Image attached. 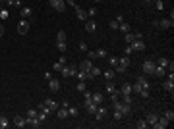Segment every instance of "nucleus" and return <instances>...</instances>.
I'll list each match as a JSON object with an SVG mask.
<instances>
[{
  "label": "nucleus",
  "instance_id": "39",
  "mask_svg": "<svg viewBox=\"0 0 174 129\" xmlns=\"http://www.w3.org/2000/svg\"><path fill=\"white\" fill-rule=\"evenodd\" d=\"M56 48H58V50L62 52V54H64V52H66V48H68V46H66V42H56Z\"/></svg>",
  "mask_w": 174,
  "mask_h": 129
},
{
  "label": "nucleus",
  "instance_id": "38",
  "mask_svg": "<svg viewBox=\"0 0 174 129\" xmlns=\"http://www.w3.org/2000/svg\"><path fill=\"white\" fill-rule=\"evenodd\" d=\"M165 118L170 121V123H172V120H174V112H172V110H166V112H165Z\"/></svg>",
  "mask_w": 174,
  "mask_h": 129
},
{
  "label": "nucleus",
  "instance_id": "53",
  "mask_svg": "<svg viewBox=\"0 0 174 129\" xmlns=\"http://www.w3.org/2000/svg\"><path fill=\"white\" fill-rule=\"evenodd\" d=\"M135 35V39H139V41H143V33L141 31H138V33H133Z\"/></svg>",
  "mask_w": 174,
  "mask_h": 129
},
{
  "label": "nucleus",
  "instance_id": "36",
  "mask_svg": "<svg viewBox=\"0 0 174 129\" xmlns=\"http://www.w3.org/2000/svg\"><path fill=\"white\" fill-rule=\"evenodd\" d=\"M95 56H97V58H105V56H106V50H105V48H97V50H95Z\"/></svg>",
  "mask_w": 174,
  "mask_h": 129
},
{
  "label": "nucleus",
  "instance_id": "11",
  "mask_svg": "<svg viewBox=\"0 0 174 129\" xmlns=\"http://www.w3.org/2000/svg\"><path fill=\"white\" fill-rule=\"evenodd\" d=\"M165 89H166V91H170V92L174 91V73H172V71H170L168 79L165 81Z\"/></svg>",
  "mask_w": 174,
  "mask_h": 129
},
{
  "label": "nucleus",
  "instance_id": "40",
  "mask_svg": "<svg viewBox=\"0 0 174 129\" xmlns=\"http://www.w3.org/2000/svg\"><path fill=\"white\" fill-rule=\"evenodd\" d=\"M135 127H138V129H145V127H147V121H145V120L135 121Z\"/></svg>",
  "mask_w": 174,
  "mask_h": 129
},
{
  "label": "nucleus",
  "instance_id": "52",
  "mask_svg": "<svg viewBox=\"0 0 174 129\" xmlns=\"http://www.w3.org/2000/svg\"><path fill=\"white\" fill-rule=\"evenodd\" d=\"M165 8V4H163V0H157V10H163Z\"/></svg>",
  "mask_w": 174,
  "mask_h": 129
},
{
  "label": "nucleus",
  "instance_id": "22",
  "mask_svg": "<svg viewBox=\"0 0 174 129\" xmlns=\"http://www.w3.org/2000/svg\"><path fill=\"white\" fill-rule=\"evenodd\" d=\"M165 73H166V69L155 64V69H153V75H157V77H165Z\"/></svg>",
  "mask_w": 174,
  "mask_h": 129
},
{
  "label": "nucleus",
  "instance_id": "15",
  "mask_svg": "<svg viewBox=\"0 0 174 129\" xmlns=\"http://www.w3.org/2000/svg\"><path fill=\"white\" fill-rule=\"evenodd\" d=\"M91 68H93V64H91V60H89V58L79 62V69H81V71H89Z\"/></svg>",
  "mask_w": 174,
  "mask_h": 129
},
{
  "label": "nucleus",
  "instance_id": "43",
  "mask_svg": "<svg viewBox=\"0 0 174 129\" xmlns=\"http://www.w3.org/2000/svg\"><path fill=\"white\" fill-rule=\"evenodd\" d=\"M95 110H97V104H95V102H91V104L87 106V112H89V114H95Z\"/></svg>",
  "mask_w": 174,
  "mask_h": 129
},
{
  "label": "nucleus",
  "instance_id": "32",
  "mask_svg": "<svg viewBox=\"0 0 174 129\" xmlns=\"http://www.w3.org/2000/svg\"><path fill=\"white\" fill-rule=\"evenodd\" d=\"M37 114H39V112H37L35 108H29V110H27V116H25V120H31V118H37Z\"/></svg>",
  "mask_w": 174,
  "mask_h": 129
},
{
  "label": "nucleus",
  "instance_id": "24",
  "mask_svg": "<svg viewBox=\"0 0 174 129\" xmlns=\"http://www.w3.org/2000/svg\"><path fill=\"white\" fill-rule=\"evenodd\" d=\"M114 73H116V71H114L112 68H108V69H105V71H103V75L106 77V81H112V79H114Z\"/></svg>",
  "mask_w": 174,
  "mask_h": 129
},
{
  "label": "nucleus",
  "instance_id": "51",
  "mask_svg": "<svg viewBox=\"0 0 174 129\" xmlns=\"http://www.w3.org/2000/svg\"><path fill=\"white\" fill-rule=\"evenodd\" d=\"M87 16H91V18H93V16H97V10L95 8H89V10H87Z\"/></svg>",
  "mask_w": 174,
  "mask_h": 129
},
{
  "label": "nucleus",
  "instance_id": "29",
  "mask_svg": "<svg viewBox=\"0 0 174 129\" xmlns=\"http://www.w3.org/2000/svg\"><path fill=\"white\" fill-rule=\"evenodd\" d=\"M118 31H122V33H130V31H132V27H130L126 21H122V23L118 25Z\"/></svg>",
  "mask_w": 174,
  "mask_h": 129
},
{
  "label": "nucleus",
  "instance_id": "35",
  "mask_svg": "<svg viewBox=\"0 0 174 129\" xmlns=\"http://www.w3.org/2000/svg\"><path fill=\"white\" fill-rule=\"evenodd\" d=\"M76 75H78V81H87V71H81V69H79Z\"/></svg>",
  "mask_w": 174,
  "mask_h": 129
},
{
  "label": "nucleus",
  "instance_id": "19",
  "mask_svg": "<svg viewBox=\"0 0 174 129\" xmlns=\"http://www.w3.org/2000/svg\"><path fill=\"white\" fill-rule=\"evenodd\" d=\"M138 83L141 85V91H151V85H149V81L145 77H138Z\"/></svg>",
  "mask_w": 174,
  "mask_h": 129
},
{
  "label": "nucleus",
  "instance_id": "49",
  "mask_svg": "<svg viewBox=\"0 0 174 129\" xmlns=\"http://www.w3.org/2000/svg\"><path fill=\"white\" fill-rule=\"evenodd\" d=\"M108 25H110V29H118V25H120V23L116 21V19H112V21H110Z\"/></svg>",
  "mask_w": 174,
  "mask_h": 129
},
{
  "label": "nucleus",
  "instance_id": "46",
  "mask_svg": "<svg viewBox=\"0 0 174 129\" xmlns=\"http://www.w3.org/2000/svg\"><path fill=\"white\" fill-rule=\"evenodd\" d=\"M68 116H78V108H70L68 106Z\"/></svg>",
  "mask_w": 174,
  "mask_h": 129
},
{
  "label": "nucleus",
  "instance_id": "47",
  "mask_svg": "<svg viewBox=\"0 0 174 129\" xmlns=\"http://www.w3.org/2000/svg\"><path fill=\"white\" fill-rule=\"evenodd\" d=\"M132 46H124V56H130V54H132Z\"/></svg>",
  "mask_w": 174,
  "mask_h": 129
},
{
  "label": "nucleus",
  "instance_id": "27",
  "mask_svg": "<svg viewBox=\"0 0 174 129\" xmlns=\"http://www.w3.org/2000/svg\"><path fill=\"white\" fill-rule=\"evenodd\" d=\"M27 125H31V127H41V120L39 118H31V120H27Z\"/></svg>",
  "mask_w": 174,
  "mask_h": 129
},
{
  "label": "nucleus",
  "instance_id": "5",
  "mask_svg": "<svg viewBox=\"0 0 174 129\" xmlns=\"http://www.w3.org/2000/svg\"><path fill=\"white\" fill-rule=\"evenodd\" d=\"M29 27H31V25H29V19H21V21L18 23V33L19 35H25V33L29 31Z\"/></svg>",
  "mask_w": 174,
  "mask_h": 129
},
{
  "label": "nucleus",
  "instance_id": "21",
  "mask_svg": "<svg viewBox=\"0 0 174 129\" xmlns=\"http://www.w3.org/2000/svg\"><path fill=\"white\" fill-rule=\"evenodd\" d=\"M19 14H21V18H23V19H29V18H31V14H33V12H31V8H29V6H23Z\"/></svg>",
  "mask_w": 174,
  "mask_h": 129
},
{
  "label": "nucleus",
  "instance_id": "4",
  "mask_svg": "<svg viewBox=\"0 0 174 129\" xmlns=\"http://www.w3.org/2000/svg\"><path fill=\"white\" fill-rule=\"evenodd\" d=\"M48 4H51L56 12H64L66 10V0H48Z\"/></svg>",
  "mask_w": 174,
  "mask_h": 129
},
{
  "label": "nucleus",
  "instance_id": "12",
  "mask_svg": "<svg viewBox=\"0 0 174 129\" xmlns=\"http://www.w3.org/2000/svg\"><path fill=\"white\" fill-rule=\"evenodd\" d=\"M130 46H132V50H138V52L145 50V44H143V41H139V39H135V41H133Z\"/></svg>",
  "mask_w": 174,
  "mask_h": 129
},
{
  "label": "nucleus",
  "instance_id": "57",
  "mask_svg": "<svg viewBox=\"0 0 174 129\" xmlns=\"http://www.w3.org/2000/svg\"><path fill=\"white\" fill-rule=\"evenodd\" d=\"M2 35H4V27H2V25H0V37H2Z\"/></svg>",
  "mask_w": 174,
  "mask_h": 129
},
{
  "label": "nucleus",
  "instance_id": "7",
  "mask_svg": "<svg viewBox=\"0 0 174 129\" xmlns=\"http://www.w3.org/2000/svg\"><path fill=\"white\" fill-rule=\"evenodd\" d=\"M145 121H147V125H151V127L155 129L157 121H159V116H157L155 112H149V114H147V118H145Z\"/></svg>",
  "mask_w": 174,
  "mask_h": 129
},
{
  "label": "nucleus",
  "instance_id": "34",
  "mask_svg": "<svg viewBox=\"0 0 174 129\" xmlns=\"http://www.w3.org/2000/svg\"><path fill=\"white\" fill-rule=\"evenodd\" d=\"M114 91H116L114 83H112V81H106V92H108V94H112Z\"/></svg>",
  "mask_w": 174,
  "mask_h": 129
},
{
  "label": "nucleus",
  "instance_id": "50",
  "mask_svg": "<svg viewBox=\"0 0 174 129\" xmlns=\"http://www.w3.org/2000/svg\"><path fill=\"white\" fill-rule=\"evenodd\" d=\"M79 50H83V52L89 50V48H87V42H79Z\"/></svg>",
  "mask_w": 174,
  "mask_h": 129
},
{
  "label": "nucleus",
  "instance_id": "56",
  "mask_svg": "<svg viewBox=\"0 0 174 129\" xmlns=\"http://www.w3.org/2000/svg\"><path fill=\"white\" fill-rule=\"evenodd\" d=\"M166 69H170V71H172V69H174V62H168V66H166Z\"/></svg>",
  "mask_w": 174,
  "mask_h": 129
},
{
  "label": "nucleus",
  "instance_id": "48",
  "mask_svg": "<svg viewBox=\"0 0 174 129\" xmlns=\"http://www.w3.org/2000/svg\"><path fill=\"white\" fill-rule=\"evenodd\" d=\"M87 58H89V60H95L97 56H95V50H87Z\"/></svg>",
  "mask_w": 174,
  "mask_h": 129
},
{
  "label": "nucleus",
  "instance_id": "45",
  "mask_svg": "<svg viewBox=\"0 0 174 129\" xmlns=\"http://www.w3.org/2000/svg\"><path fill=\"white\" fill-rule=\"evenodd\" d=\"M8 18H10L8 10H4V8H2V12H0V19H8Z\"/></svg>",
  "mask_w": 174,
  "mask_h": 129
},
{
  "label": "nucleus",
  "instance_id": "14",
  "mask_svg": "<svg viewBox=\"0 0 174 129\" xmlns=\"http://www.w3.org/2000/svg\"><path fill=\"white\" fill-rule=\"evenodd\" d=\"M85 31L87 33H95L97 31V23L93 21V19H87L85 21Z\"/></svg>",
  "mask_w": 174,
  "mask_h": 129
},
{
  "label": "nucleus",
  "instance_id": "31",
  "mask_svg": "<svg viewBox=\"0 0 174 129\" xmlns=\"http://www.w3.org/2000/svg\"><path fill=\"white\" fill-rule=\"evenodd\" d=\"M124 39H126L128 44H132V42L135 41V35H133V33H124Z\"/></svg>",
  "mask_w": 174,
  "mask_h": 129
},
{
  "label": "nucleus",
  "instance_id": "1",
  "mask_svg": "<svg viewBox=\"0 0 174 129\" xmlns=\"http://www.w3.org/2000/svg\"><path fill=\"white\" fill-rule=\"evenodd\" d=\"M60 73H62V77H73V75L78 73V69H76L73 64H68V66H64V68L60 69Z\"/></svg>",
  "mask_w": 174,
  "mask_h": 129
},
{
  "label": "nucleus",
  "instance_id": "33",
  "mask_svg": "<svg viewBox=\"0 0 174 129\" xmlns=\"http://www.w3.org/2000/svg\"><path fill=\"white\" fill-rule=\"evenodd\" d=\"M112 118H114L116 121H120V120H122V118H124V114H122V112L118 110V108H114V112H112Z\"/></svg>",
  "mask_w": 174,
  "mask_h": 129
},
{
  "label": "nucleus",
  "instance_id": "2",
  "mask_svg": "<svg viewBox=\"0 0 174 129\" xmlns=\"http://www.w3.org/2000/svg\"><path fill=\"white\" fill-rule=\"evenodd\" d=\"M141 69H143V73H145V75H153V69H155V62H153L151 58H147V60L143 62Z\"/></svg>",
  "mask_w": 174,
  "mask_h": 129
},
{
  "label": "nucleus",
  "instance_id": "23",
  "mask_svg": "<svg viewBox=\"0 0 174 129\" xmlns=\"http://www.w3.org/2000/svg\"><path fill=\"white\" fill-rule=\"evenodd\" d=\"M56 116H58L60 120H64V118H68V108H64V106H58V110H56Z\"/></svg>",
  "mask_w": 174,
  "mask_h": 129
},
{
  "label": "nucleus",
  "instance_id": "3",
  "mask_svg": "<svg viewBox=\"0 0 174 129\" xmlns=\"http://www.w3.org/2000/svg\"><path fill=\"white\" fill-rule=\"evenodd\" d=\"M130 56H122V58H118V66H116V71H126L130 66Z\"/></svg>",
  "mask_w": 174,
  "mask_h": 129
},
{
  "label": "nucleus",
  "instance_id": "37",
  "mask_svg": "<svg viewBox=\"0 0 174 129\" xmlns=\"http://www.w3.org/2000/svg\"><path fill=\"white\" fill-rule=\"evenodd\" d=\"M157 66H160V68L166 69V66H168V60H166V58H159V60H157Z\"/></svg>",
  "mask_w": 174,
  "mask_h": 129
},
{
  "label": "nucleus",
  "instance_id": "26",
  "mask_svg": "<svg viewBox=\"0 0 174 129\" xmlns=\"http://www.w3.org/2000/svg\"><path fill=\"white\" fill-rule=\"evenodd\" d=\"M172 27V21L170 19H160L159 21V29H170Z\"/></svg>",
  "mask_w": 174,
  "mask_h": 129
},
{
  "label": "nucleus",
  "instance_id": "60",
  "mask_svg": "<svg viewBox=\"0 0 174 129\" xmlns=\"http://www.w3.org/2000/svg\"><path fill=\"white\" fill-rule=\"evenodd\" d=\"M0 2H8V0H0Z\"/></svg>",
  "mask_w": 174,
  "mask_h": 129
},
{
  "label": "nucleus",
  "instance_id": "30",
  "mask_svg": "<svg viewBox=\"0 0 174 129\" xmlns=\"http://www.w3.org/2000/svg\"><path fill=\"white\" fill-rule=\"evenodd\" d=\"M56 42H66V31H58L56 33Z\"/></svg>",
  "mask_w": 174,
  "mask_h": 129
},
{
  "label": "nucleus",
  "instance_id": "44",
  "mask_svg": "<svg viewBox=\"0 0 174 129\" xmlns=\"http://www.w3.org/2000/svg\"><path fill=\"white\" fill-rule=\"evenodd\" d=\"M76 89H78V92H83L85 91V83H83V81H78V87Z\"/></svg>",
  "mask_w": 174,
  "mask_h": 129
},
{
  "label": "nucleus",
  "instance_id": "6",
  "mask_svg": "<svg viewBox=\"0 0 174 129\" xmlns=\"http://www.w3.org/2000/svg\"><path fill=\"white\" fill-rule=\"evenodd\" d=\"M97 118V120H105L106 116H108V110H106V108H103L101 104H99V106H97V110H95V114H93Z\"/></svg>",
  "mask_w": 174,
  "mask_h": 129
},
{
  "label": "nucleus",
  "instance_id": "59",
  "mask_svg": "<svg viewBox=\"0 0 174 129\" xmlns=\"http://www.w3.org/2000/svg\"><path fill=\"white\" fill-rule=\"evenodd\" d=\"M0 12H2V2H0Z\"/></svg>",
  "mask_w": 174,
  "mask_h": 129
},
{
  "label": "nucleus",
  "instance_id": "17",
  "mask_svg": "<svg viewBox=\"0 0 174 129\" xmlns=\"http://www.w3.org/2000/svg\"><path fill=\"white\" fill-rule=\"evenodd\" d=\"M48 89H51L52 92H56V91H58V89H60V81H58V79H56V77H52L51 81H48Z\"/></svg>",
  "mask_w": 174,
  "mask_h": 129
},
{
  "label": "nucleus",
  "instance_id": "28",
  "mask_svg": "<svg viewBox=\"0 0 174 129\" xmlns=\"http://www.w3.org/2000/svg\"><path fill=\"white\" fill-rule=\"evenodd\" d=\"M6 127H10V120L6 116H0V129H6Z\"/></svg>",
  "mask_w": 174,
  "mask_h": 129
},
{
  "label": "nucleus",
  "instance_id": "55",
  "mask_svg": "<svg viewBox=\"0 0 174 129\" xmlns=\"http://www.w3.org/2000/svg\"><path fill=\"white\" fill-rule=\"evenodd\" d=\"M114 19H116V21H118V23H122V21H124V16H116Z\"/></svg>",
  "mask_w": 174,
  "mask_h": 129
},
{
  "label": "nucleus",
  "instance_id": "58",
  "mask_svg": "<svg viewBox=\"0 0 174 129\" xmlns=\"http://www.w3.org/2000/svg\"><path fill=\"white\" fill-rule=\"evenodd\" d=\"M141 2H145V4H149V2H153V0H141Z\"/></svg>",
  "mask_w": 174,
  "mask_h": 129
},
{
  "label": "nucleus",
  "instance_id": "9",
  "mask_svg": "<svg viewBox=\"0 0 174 129\" xmlns=\"http://www.w3.org/2000/svg\"><path fill=\"white\" fill-rule=\"evenodd\" d=\"M66 64H68V60H66V58H64V54H62V58H60L58 62H54V64H52V69H54V71H60V69L64 68Z\"/></svg>",
  "mask_w": 174,
  "mask_h": 129
},
{
  "label": "nucleus",
  "instance_id": "13",
  "mask_svg": "<svg viewBox=\"0 0 174 129\" xmlns=\"http://www.w3.org/2000/svg\"><path fill=\"white\" fill-rule=\"evenodd\" d=\"M91 100L99 106V104H103V100H105V94H103V92H93V94H91Z\"/></svg>",
  "mask_w": 174,
  "mask_h": 129
},
{
  "label": "nucleus",
  "instance_id": "10",
  "mask_svg": "<svg viewBox=\"0 0 174 129\" xmlns=\"http://www.w3.org/2000/svg\"><path fill=\"white\" fill-rule=\"evenodd\" d=\"M103 71H101V68H97V66H93L89 71H87V79H93V77H99Z\"/></svg>",
  "mask_w": 174,
  "mask_h": 129
},
{
  "label": "nucleus",
  "instance_id": "8",
  "mask_svg": "<svg viewBox=\"0 0 174 129\" xmlns=\"http://www.w3.org/2000/svg\"><path fill=\"white\" fill-rule=\"evenodd\" d=\"M45 106L48 108L51 112H56V110H58V106H60V104H58L56 100H52V98H46V100H45Z\"/></svg>",
  "mask_w": 174,
  "mask_h": 129
},
{
  "label": "nucleus",
  "instance_id": "54",
  "mask_svg": "<svg viewBox=\"0 0 174 129\" xmlns=\"http://www.w3.org/2000/svg\"><path fill=\"white\" fill-rule=\"evenodd\" d=\"M45 79H46V81H51V79H52V73H51V71H46V73H45Z\"/></svg>",
  "mask_w": 174,
  "mask_h": 129
},
{
  "label": "nucleus",
  "instance_id": "42",
  "mask_svg": "<svg viewBox=\"0 0 174 129\" xmlns=\"http://www.w3.org/2000/svg\"><path fill=\"white\" fill-rule=\"evenodd\" d=\"M132 92H141V85H139L138 81H135V83L132 85Z\"/></svg>",
  "mask_w": 174,
  "mask_h": 129
},
{
  "label": "nucleus",
  "instance_id": "41",
  "mask_svg": "<svg viewBox=\"0 0 174 129\" xmlns=\"http://www.w3.org/2000/svg\"><path fill=\"white\" fill-rule=\"evenodd\" d=\"M108 64H110V68H116V66H118V58H116V56L108 58Z\"/></svg>",
  "mask_w": 174,
  "mask_h": 129
},
{
  "label": "nucleus",
  "instance_id": "18",
  "mask_svg": "<svg viewBox=\"0 0 174 129\" xmlns=\"http://www.w3.org/2000/svg\"><path fill=\"white\" fill-rule=\"evenodd\" d=\"M14 125H16V127H25V125H27V120L21 118V116H16V118H14Z\"/></svg>",
  "mask_w": 174,
  "mask_h": 129
},
{
  "label": "nucleus",
  "instance_id": "25",
  "mask_svg": "<svg viewBox=\"0 0 174 129\" xmlns=\"http://www.w3.org/2000/svg\"><path fill=\"white\" fill-rule=\"evenodd\" d=\"M120 94H132V85L124 83L122 87H120Z\"/></svg>",
  "mask_w": 174,
  "mask_h": 129
},
{
  "label": "nucleus",
  "instance_id": "16",
  "mask_svg": "<svg viewBox=\"0 0 174 129\" xmlns=\"http://www.w3.org/2000/svg\"><path fill=\"white\" fill-rule=\"evenodd\" d=\"M170 125V121L166 120L165 116H163V118H159V121H157V125H155V129H165V127H168Z\"/></svg>",
  "mask_w": 174,
  "mask_h": 129
},
{
  "label": "nucleus",
  "instance_id": "20",
  "mask_svg": "<svg viewBox=\"0 0 174 129\" xmlns=\"http://www.w3.org/2000/svg\"><path fill=\"white\" fill-rule=\"evenodd\" d=\"M76 16H78V19H81V21H87V12H85V10H81L79 6L76 8Z\"/></svg>",
  "mask_w": 174,
  "mask_h": 129
}]
</instances>
